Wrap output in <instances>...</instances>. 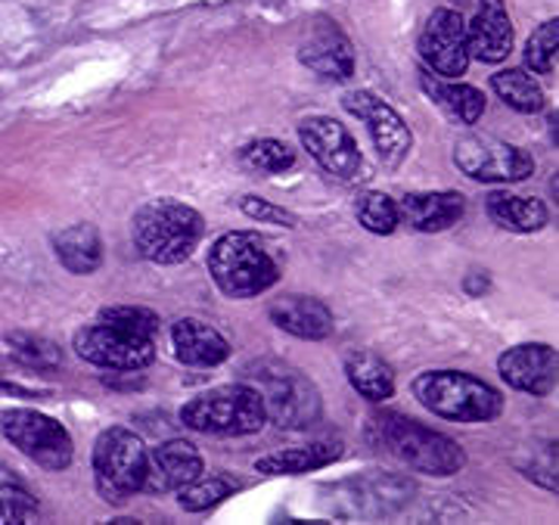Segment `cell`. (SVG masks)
Listing matches in <instances>:
<instances>
[{
	"instance_id": "13",
	"label": "cell",
	"mask_w": 559,
	"mask_h": 525,
	"mask_svg": "<svg viewBox=\"0 0 559 525\" xmlns=\"http://www.w3.org/2000/svg\"><path fill=\"white\" fill-rule=\"evenodd\" d=\"M419 57L441 75L460 79L469 65V44H466V22L457 10H436L423 35H419Z\"/></svg>"
},
{
	"instance_id": "9",
	"label": "cell",
	"mask_w": 559,
	"mask_h": 525,
	"mask_svg": "<svg viewBox=\"0 0 559 525\" xmlns=\"http://www.w3.org/2000/svg\"><path fill=\"white\" fill-rule=\"evenodd\" d=\"M454 162L457 168L481 183H516L532 178L535 159L513 146V143L500 141L495 134H466L454 146Z\"/></svg>"
},
{
	"instance_id": "10",
	"label": "cell",
	"mask_w": 559,
	"mask_h": 525,
	"mask_svg": "<svg viewBox=\"0 0 559 525\" xmlns=\"http://www.w3.org/2000/svg\"><path fill=\"white\" fill-rule=\"evenodd\" d=\"M75 351L84 361L106 367V370H143L156 358V339L100 321L94 326H84L75 336Z\"/></svg>"
},
{
	"instance_id": "34",
	"label": "cell",
	"mask_w": 559,
	"mask_h": 525,
	"mask_svg": "<svg viewBox=\"0 0 559 525\" xmlns=\"http://www.w3.org/2000/svg\"><path fill=\"white\" fill-rule=\"evenodd\" d=\"M240 208L246 218L259 224H277V227H299V218L289 208H280L274 202L261 200V196H242Z\"/></svg>"
},
{
	"instance_id": "6",
	"label": "cell",
	"mask_w": 559,
	"mask_h": 525,
	"mask_svg": "<svg viewBox=\"0 0 559 525\" xmlns=\"http://www.w3.org/2000/svg\"><path fill=\"white\" fill-rule=\"evenodd\" d=\"M146 444L138 432L112 426L100 432L94 444V482L106 504L121 506L143 488L146 476Z\"/></svg>"
},
{
	"instance_id": "21",
	"label": "cell",
	"mask_w": 559,
	"mask_h": 525,
	"mask_svg": "<svg viewBox=\"0 0 559 525\" xmlns=\"http://www.w3.org/2000/svg\"><path fill=\"white\" fill-rule=\"evenodd\" d=\"M342 457L340 442H314L305 448H289L255 461V469L264 476H299V473H314L323 466L336 464Z\"/></svg>"
},
{
	"instance_id": "16",
	"label": "cell",
	"mask_w": 559,
	"mask_h": 525,
	"mask_svg": "<svg viewBox=\"0 0 559 525\" xmlns=\"http://www.w3.org/2000/svg\"><path fill=\"white\" fill-rule=\"evenodd\" d=\"M197 476H202L200 451L183 439H171L146 454V476H143L140 491L168 494V491H178L187 482H193Z\"/></svg>"
},
{
	"instance_id": "15",
	"label": "cell",
	"mask_w": 559,
	"mask_h": 525,
	"mask_svg": "<svg viewBox=\"0 0 559 525\" xmlns=\"http://www.w3.org/2000/svg\"><path fill=\"white\" fill-rule=\"evenodd\" d=\"M299 60L320 79L348 81L355 75V47L336 22H318L301 40Z\"/></svg>"
},
{
	"instance_id": "5",
	"label": "cell",
	"mask_w": 559,
	"mask_h": 525,
	"mask_svg": "<svg viewBox=\"0 0 559 525\" xmlns=\"http://www.w3.org/2000/svg\"><path fill=\"white\" fill-rule=\"evenodd\" d=\"M264 404L252 385H218L180 407V423L209 435H252L264 426Z\"/></svg>"
},
{
	"instance_id": "1",
	"label": "cell",
	"mask_w": 559,
	"mask_h": 525,
	"mask_svg": "<svg viewBox=\"0 0 559 525\" xmlns=\"http://www.w3.org/2000/svg\"><path fill=\"white\" fill-rule=\"evenodd\" d=\"M367 442L399 464L429 476H454L466 464V454L454 439L401 414H373L367 420Z\"/></svg>"
},
{
	"instance_id": "19",
	"label": "cell",
	"mask_w": 559,
	"mask_h": 525,
	"mask_svg": "<svg viewBox=\"0 0 559 525\" xmlns=\"http://www.w3.org/2000/svg\"><path fill=\"white\" fill-rule=\"evenodd\" d=\"M271 321L277 323L280 330H286L289 336L299 339H326L333 333V314L320 299H308V296H283L267 308Z\"/></svg>"
},
{
	"instance_id": "30",
	"label": "cell",
	"mask_w": 559,
	"mask_h": 525,
	"mask_svg": "<svg viewBox=\"0 0 559 525\" xmlns=\"http://www.w3.org/2000/svg\"><path fill=\"white\" fill-rule=\"evenodd\" d=\"M358 222L364 224L370 234L389 237V234L401 224L399 202L389 200L385 193H367V196H360L358 202Z\"/></svg>"
},
{
	"instance_id": "4",
	"label": "cell",
	"mask_w": 559,
	"mask_h": 525,
	"mask_svg": "<svg viewBox=\"0 0 559 525\" xmlns=\"http://www.w3.org/2000/svg\"><path fill=\"white\" fill-rule=\"evenodd\" d=\"M414 395L426 410L454 423H488L503 414L498 389L460 370H429L414 380Z\"/></svg>"
},
{
	"instance_id": "25",
	"label": "cell",
	"mask_w": 559,
	"mask_h": 525,
	"mask_svg": "<svg viewBox=\"0 0 559 525\" xmlns=\"http://www.w3.org/2000/svg\"><path fill=\"white\" fill-rule=\"evenodd\" d=\"M345 377L367 402H385L395 392V373L373 351H352L345 358Z\"/></svg>"
},
{
	"instance_id": "22",
	"label": "cell",
	"mask_w": 559,
	"mask_h": 525,
	"mask_svg": "<svg viewBox=\"0 0 559 525\" xmlns=\"http://www.w3.org/2000/svg\"><path fill=\"white\" fill-rule=\"evenodd\" d=\"M57 259L72 274H94L103 264V242L94 224H72L53 237Z\"/></svg>"
},
{
	"instance_id": "14",
	"label": "cell",
	"mask_w": 559,
	"mask_h": 525,
	"mask_svg": "<svg viewBox=\"0 0 559 525\" xmlns=\"http://www.w3.org/2000/svg\"><path fill=\"white\" fill-rule=\"evenodd\" d=\"M557 348L544 343L516 345V348L503 351L498 361L503 383H510L520 392H528V395H538V398L557 389Z\"/></svg>"
},
{
	"instance_id": "28",
	"label": "cell",
	"mask_w": 559,
	"mask_h": 525,
	"mask_svg": "<svg viewBox=\"0 0 559 525\" xmlns=\"http://www.w3.org/2000/svg\"><path fill=\"white\" fill-rule=\"evenodd\" d=\"M240 159L255 168V171H264V175H283L286 168L296 165V150H289L286 143L280 141H255L249 146H242Z\"/></svg>"
},
{
	"instance_id": "23",
	"label": "cell",
	"mask_w": 559,
	"mask_h": 525,
	"mask_svg": "<svg viewBox=\"0 0 559 525\" xmlns=\"http://www.w3.org/2000/svg\"><path fill=\"white\" fill-rule=\"evenodd\" d=\"M485 212L488 218L513 234H535L540 227H547L550 212L540 200H528V196H513V193H491L485 200Z\"/></svg>"
},
{
	"instance_id": "27",
	"label": "cell",
	"mask_w": 559,
	"mask_h": 525,
	"mask_svg": "<svg viewBox=\"0 0 559 525\" xmlns=\"http://www.w3.org/2000/svg\"><path fill=\"white\" fill-rule=\"evenodd\" d=\"M234 488H237V485L221 479V476H209V479L197 476L193 482H187L183 488H178V504L183 506L187 513H202V510L218 506L224 498H230Z\"/></svg>"
},
{
	"instance_id": "33",
	"label": "cell",
	"mask_w": 559,
	"mask_h": 525,
	"mask_svg": "<svg viewBox=\"0 0 559 525\" xmlns=\"http://www.w3.org/2000/svg\"><path fill=\"white\" fill-rule=\"evenodd\" d=\"M10 351L16 361H22L25 367H35V370H47V367L60 363V348L47 339H38V336H13Z\"/></svg>"
},
{
	"instance_id": "24",
	"label": "cell",
	"mask_w": 559,
	"mask_h": 525,
	"mask_svg": "<svg viewBox=\"0 0 559 525\" xmlns=\"http://www.w3.org/2000/svg\"><path fill=\"white\" fill-rule=\"evenodd\" d=\"M423 91L439 103L448 116H454L463 124H476L485 112V94L473 84H457L454 79L441 81L429 72H423Z\"/></svg>"
},
{
	"instance_id": "2",
	"label": "cell",
	"mask_w": 559,
	"mask_h": 525,
	"mask_svg": "<svg viewBox=\"0 0 559 525\" xmlns=\"http://www.w3.org/2000/svg\"><path fill=\"white\" fill-rule=\"evenodd\" d=\"M134 246L153 264H180L193 255L205 234V222L197 208L178 200L146 202L134 215Z\"/></svg>"
},
{
	"instance_id": "3",
	"label": "cell",
	"mask_w": 559,
	"mask_h": 525,
	"mask_svg": "<svg viewBox=\"0 0 559 525\" xmlns=\"http://www.w3.org/2000/svg\"><path fill=\"white\" fill-rule=\"evenodd\" d=\"M209 271L230 299H252L280 281V264L261 237L249 230L224 234L209 252Z\"/></svg>"
},
{
	"instance_id": "29",
	"label": "cell",
	"mask_w": 559,
	"mask_h": 525,
	"mask_svg": "<svg viewBox=\"0 0 559 525\" xmlns=\"http://www.w3.org/2000/svg\"><path fill=\"white\" fill-rule=\"evenodd\" d=\"M559 50V20H550L540 25L538 32L525 44V65L538 75H550L557 69Z\"/></svg>"
},
{
	"instance_id": "8",
	"label": "cell",
	"mask_w": 559,
	"mask_h": 525,
	"mask_svg": "<svg viewBox=\"0 0 559 525\" xmlns=\"http://www.w3.org/2000/svg\"><path fill=\"white\" fill-rule=\"evenodd\" d=\"M0 429L7 435V442L20 448L25 457H32L44 469L60 473L75 457L72 435L66 432V426L57 423L47 414L28 410V407H13L0 417Z\"/></svg>"
},
{
	"instance_id": "26",
	"label": "cell",
	"mask_w": 559,
	"mask_h": 525,
	"mask_svg": "<svg viewBox=\"0 0 559 525\" xmlns=\"http://www.w3.org/2000/svg\"><path fill=\"white\" fill-rule=\"evenodd\" d=\"M491 87L510 109L525 112V116L538 112L544 106V91L538 87V81L522 69H503L498 75H491Z\"/></svg>"
},
{
	"instance_id": "12",
	"label": "cell",
	"mask_w": 559,
	"mask_h": 525,
	"mask_svg": "<svg viewBox=\"0 0 559 525\" xmlns=\"http://www.w3.org/2000/svg\"><path fill=\"white\" fill-rule=\"evenodd\" d=\"M299 138L311 159L318 162L323 171L336 175L342 181H358L364 178V159L355 138L342 121L330 116H314L299 124Z\"/></svg>"
},
{
	"instance_id": "31",
	"label": "cell",
	"mask_w": 559,
	"mask_h": 525,
	"mask_svg": "<svg viewBox=\"0 0 559 525\" xmlns=\"http://www.w3.org/2000/svg\"><path fill=\"white\" fill-rule=\"evenodd\" d=\"M100 321L112 323V326H121V330H128V333H138V336H150V339H156V333H159V318H156V311L138 308V305H112V308H103Z\"/></svg>"
},
{
	"instance_id": "7",
	"label": "cell",
	"mask_w": 559,
	"mask_h": 525,
	"mask_svg": "<svg viewBox=\"0 0 559 525\" xmlns=\"http://www.w3.org/2000/svg\"><path fill=\"white\" fill-rule=\"evenodd\" d=\"M255 392L264 404V417L283 429H305L320 417V392L314 383L277 361H264L252 370Z\"/></svg>"
},
{
	"instance_id": "11",
	"label": "cell",
	"mask_w": 559,
	"mask_h": 525,
	"mask_svg": "<svg viewBox=\"0 0 559 525\" xmlns=\"http://www.w3.org/2000/svg\"><path fill=\"white\" fill-rule=\"evenodd\" d=\"M342 106L367 124L370 138H373V146H377V156L385 168H399L401 162L407 159L411 153V143H414V134L411 128L404 124L399 112L389 106L385 100H380L377 94L370 91H352L345 94Z\"/></svg>"
},
{
	"instance_id": "17",
	"label": "cell",
	"mask_w": 559,
	"mask_h": 525,
	"mask_svg": "<svg viewBox=\"0 0 559 525\" xmlns=\"http://www.w3.org/2000/svg\"><path fill=\"white\" fill-rule=\"evenodd\" d=\"M469 57L481 62H503L513 50V25L503 10V0H479L476 20L466 25Z\"/></svg>"
},
{
	"instance_id": "32",
	"label": "cell",
	"mask_w": 559,
	"mask_h": 525,
	"mask_svg": "<svg viewBox=\"0 0 559 525\" xmlns=\"http://www.w3.org/2000/svg\"><path fill=\"white\" fill-rule=\"evenodd\" d=\"M38 516V501L20 485L0 482V525H22Z\"/></svg>"
},
{
	"instance_id": "20",
	"label": "cell",
	"mask_w": 559,
	"mask_h": 525,
	"mask_svg": "<svg viewBox=\"0 0 559 525\" xmlns=\"http://www.w3.org/2000/svg\"><path fill=\"white\" fill-rule=\"evenodd\" d=\"M171 343H175L178 361L187 363V367H218L230 355V343L221 336L218 330L209 323L193 321V318L175 323Z\"/></svg>"
},
{
	"instance_id": "18",
	"label": "cell",
	"mask_w": 559,
	"mask_h": 525,
	"mask_svg": "<svg viewBox=\"0 0 559 525\" xmlns=\"http://www.w3.org/2000/svg\"><path fill=\"white\" fill-rule=\"evenodd\" d=\"M404 224H411L419 234H439L463 218V196L454 190H436V193H407L399 205Z\"/></svg>"
}]
</instances>
